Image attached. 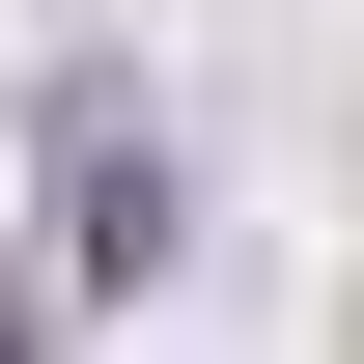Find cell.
Here are the masks:
<instances>
[{"label": "cell", "instance_id": "obj_1", "mask_svg": "<svg viewBox=\"0 0 364 364\" xmlns=\"http://www.w3.org/2000/svg\"><path fill=\"white\" fill-rule=\"evenodd\" d=\"M56 252H85V280L168 252V140H140V112H56Z\"/></svg>", "mask_w": 364, "mask_h": 364}]
</instances>
